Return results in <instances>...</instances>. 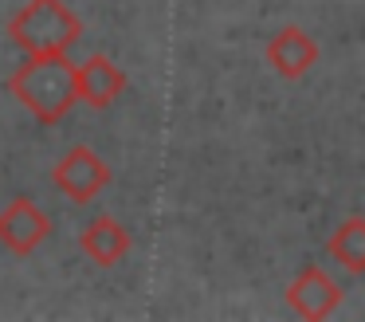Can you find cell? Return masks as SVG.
Returning <instances> with one entry per match:
<instances>
[{
    "label": "cell",
    "instance_id": "cell-1",
    "mask_svg": "<svg viewBox=\"0 0 365 322\" xmlns=\"http://www.w3.org/2000/svg\"><path fill=\"white\" fill-rule=\"evenodd\" d=\"M9 91L20 99V106L32 110L36 122L56 126L75 110V63L67 55H28L9 79Z\"/></svg>",
    "mask_w": 365,
    "mask_h": 322
},
{
    "label": "cell",
    "instance_id": "cell-2",
    "mask_svg": "<svg viewBox=\"0 0 365 322\" xmlns=\"http://www.w3.org/2000/svg\"><path fill=\"white\" fill-rule=\"evenodd\" d=\"M83 36V20L63 0H28L9 20V39L24 55H67Z\"/></svg>",
    "mask_w": 365,
    "mask_h": 322
},
{
    "label": "cell",
    "instance_id": "cell-3",
    "mask_svg": "<svg viewBox=\"0 0 365 322\" xmlns=\"http://www.w3.org/2000/svg\"><path fill=\"white\" fill-rule=\"evenodd\" d=\"M51 181H56L71 201L87 204L110 185V169H106V161L91 146H75L59 157V165L51 169Z\"/></svg>",
    "mask_w": 365,
    "mask_h": 322
},
{
    "label": "cell",
    "instance_id": "cell-4",
    "mask_svg": "<svg viewBox=\"0 0 365 322\" xmlns=\"http://www.w3.org/2000/svg\"><path fill=\"white\" fill-rule=\"evenodd\" d=\"M48 236H51V220L40 212V204L32 196H16L0 212V243L12 256H32Z\"/></svg>",
    "mask_w": 365,
    "mask_h": 322
},
{
    "label": "cell",
    "instance_id": "cell-5",
    "mask_svg": "<svg viewBox=\"0 0 365 322\" xmlns=\"http://www.w3.org/2000/svg\"><path fill=\"white\" fill-rule=\"evenodd\" d=\"M338 303H341V287L314 263L302 267V271L294 275V283L287 287V306H291L299 318H310V322L330 318V314L338 311Z\"/></svg>",
    "mask_w": 365,
    "mask_h": 322
},
{
    "label": "cell",
    "instance_id": "cell-6",
    "mask_svg": "<svg viewBox=\"0 0 365 322\" xmlns=\"http://www.w3.org/2000/svg\"><path fill=\"white\" fill-rule=\"evenodd\" d=\"M122 91H126V71L114 59H106V55H91L83 67H75V94H79V102H87V106L103 110V106H110Z\"/></svg>",
    "mask_w": 365,
    "mask_h": 322
},
{
    "label": "cell",
    "instance_id": "cell-7",
    "mask_svg": "<svg viewBox=\"0 0 365 322\" xmlns=\"http://www.w3.org/2000/svg\"><path fill=\"white\" fill-rule=\"evenodd\" d=\"M267 63L275 67V75H283V79H302L318 63V44L302 28L287 24V28H279L275 36L267 39Z\"/></svg>",
    "mask_w": 365,
    "mask_h": 322
},
{
    "label": "cell",
    "instance_id": "cell-8",
    "mask_svg": "<svg viewBox=\"0 0 365 322\" xmlns=\"http://www.w3.org/2000/svg\"><path fill=\"white\" fill-rule=\"evenodd\" d=\"M79 248L87 251L98 267H114V263H122L126 251H130V232L114 216H95L87 228H83Z\"/></svg>",
    "mask_w": 365,
    "mask_h": 322
},
{
    "label": "cell",
    "instance_id": "cell-9",
    "mask_svg": "<svg viewBox=\"0 0 365 322\" xmlns=\"http://www.w3.org/2000/svg\"><path fill=\"white\" fill-rule=\"evenodd\" d=\"M326 251L334 256V263H341L349 275L365 271V220L349 216L334 228V236L326 240Z\"/></svg>",
    "mask_w": 365,
    "mask_h": 322
}]
</instances>
